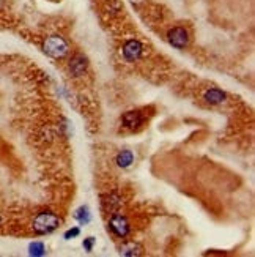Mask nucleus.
<instances>
[{
  "mask_svg": "<svg viewBox=\"0 0 255 257\" xmlns=\"http://www.w3.org/2000/svg\"><path fill=\"white\" fill-rule=\"evenodd\" d=\"M60 226V218L51 210H43V212L36 213L32 221V231L36 235H48L57 231Z\"/></svg>",
  "mask_w": 255,
  "mask_h": 257,
  "instance_id": "obj_1",
  "label": "nucleus"
},
{
  "mask_svg": "<svg viewBox=\"0 0 255 257\" xmlns=\"http://www.w3.org/2000/svg\"><path fill=\"white\" fill-rule=\"evenodd\" d=\"M43 51L51 59L60 60V59L68 56L69 44H68V41L65 38H63V36H60V35H51V36H48L46 40H44V43H43Z\"/></svg>",
  "mask_w": 255,
  "mask_h": 257,
  "instance_id": "obj_2",
  "label": "nucleus"
},
{
  "mask_svg": "<svg viewBox=\"0 0 255 257\" xmlns=\"http://www.w3.org/2000/svg\"><path fill=\"white\" fill-rule=\"evenodd\" d=\"M107 229L111 231V234L115 237V238H120V240H123V238H126L128 235H129L131 232V224L129 221H128V218L122 213H111V218H109L107 221Z\"/></svg>",
  "mask_w": 255,
  "mask_h": 257,
  "instance_id": "obj_3",
  "label": "nucleus"
},
{
  "mask_svg": "<svg viewBox=\"0 0 255 257\" xmlns=\"http://www.w3.org/2000/svg\"><path fill=\"white\" fill-rule=\"evenodd\" d=\"M148 117L145 114V109H131L122 115V125L131 131H139L147 125Z\"/></svg>",
  "mask_w": 255,
  "mask_h": 257,
  "instance_id": "obj_4",
  "label": "nucleus"
},
{
  "mask_svg": "<svg viewBox=\"0 0 255 257\" xmlns=\"http://www.w3.org/2000/svg\"><path fill=\"white\" fill-rule=\"evenodd\" d=\"M167 41L170 46H174L175 49H185L191 41V36L186 27L183 25H175L167 32Z\"/></svg>",
  "mask_w": 255,
  "mask_h": 257,
  "instance_id": "obj_5",
  "label": "nucleus"
},
{
  "mask_svg": "<svg viewBox=\"0 0 255 257\" xmlns=\"http://www.w3.org/2000/svg\"><path fill=\"white\" fill-rule=\"evenodd\" d=\"M142 54H143V44L137 38L126 40L122 46V57L128 63L139 60L142 57Z\"/></svg>",
  "mask_w": 255,
  "mask_h": 257,
  "instance_id": "obj_6",
  "label": "nucleus"
},
{
  "mask_svg": "<svg viewBox=\"0 0 255 257\" xmlns=\"http://www.w3.org/2000/svg\"><path fill=\"white\" fill-rule=\"evenodd\" d=\"M88 67H90V62H88L87 56L77 52L68 62V73L71 78H82L87 75Z\"/></svg>",
  "mask_w": 255,
  "mask_h": 257,
  "instance_id": "obj_7",
  "label": "nucleus"
},
{
  "mask_svg": "<svg viewBox=\"0 0 255 257\" xmlns=\"http://www.w3.org/2000/svg\"><path fill=\"white\" fill-rule=\"evenodd\" d=\"M122 204H123L122 196L118 194L117 191L106 192V194L101 196V207H103V212H106V213L118 212V208L122 207Z\"/></svg>",
  "mask_w": 255,
  "mask_h": 257,
  "instance_id": "obj_8",
  "label": "nucleus"
},
{
  "mask_svg": "<svg viewBox=\"0 0 255 257\" xmlns=\"http://www.w3.org/2000/svg\"><path fill=\"white\" fill-rule=\"evenodd\" d=\"M203 101L211 106H219V104H224L227 103V99H229V96H227L225 91H222L221 88L217 87H209L203 91L202 95Z\"/></svg>",
  "mask_w": 255,
  "mask_h": 257,
  "instance_id": "obj_9",
  "label": "nucleus"
},
{
  "mask_svg": "<svg viewBox=\"0 0 255 257\" xmlns=\"http://www.w3.org/2000/svg\"><path fill=\"white\" fill-rule=\"evenodd\" d=\"M118 253H120L122 256H128V257H134V256H140L143 254V248L140 243L137 242H125L120 248H118Z\"/></svg>",
  "mask_w": 255,
  "mask_h": 257,
  "instance_id": "obj_10",
  "label": "nucleus"
},
{
  "mask_svg": "<svg viewBox=\"0 0 255 257\" xmlns=\"http://www.w3.org/2000/svg\"><path fill=\"white\" fill-rule=\"evenodd\" d=\"M115 163H117L118 168L128 169L129 166H132V163H134V153L129 149H125L122 152H118L117 157H115Z\"/></svg>",
  "mask_w": 255,
  "mask_h": 257,
  "instance_id": "obj_11",
  "label": "nucleus"
},
{
  "mask_svg": "<svg viewBox=\"0 0 255 257\" xmlns=\"http://www.w3.org/2000/svg\"><path fill=\"white\" fill-rule=\"evenodd\" d=\"M74 219L79 224L87 226V224H90V221H92V212H90V208L87 205H82L74 212Z\"/></svg>",
  "mask_w": 255,
  "mask_h": 257,
  "instance_id": "obj_12",
  "label": "nucleus"
},
{
  "mask_svg": "<svg viewBox=\"0 0 255 257\" xmlns=\"http://www.w3.org/2000/svg\"><path fill=\"white\" fill-rule=\"evenodd\" d=\"M29 254L33 256V257L46 256V246H44L43 242H32L29 245Z\"/></svg>",
  "mask_w": 255,
  "mask_h": 257,
  "instance_id": "obj_13",
  "label": "nucleus"
},
{
  "mask_svg": "<svg viewBox=\"0 0 255 257\" xmlns=\"http://www.w3.org/2000/svg\"><path fill=\"white\" fill-rule=\"evenodd\" d=\"M95 245H96V238L95 237H87V238H84V242H82V246H84V250L87 253H92Z\"/></svg>",
  "mask_w": 255,
  "mask_h": 257,
  "instance_id": "obj_14",
  "label": "nucleus"
},
{
  "mask_svg": "<svg viewBox=\"0 0 255 257\" xmlns=\"http://www.w3.org/2000/svg\"><path fill=\"white\" fill-rule=\"evenodd\" d=\"M79 235H80V229L79 227H71L65 234H63V238H65V240H72V238H77Z\"/></svg>",
  "mask_w": 255,
  "mask_h": 257,
  "instance_id": "obj_15",
  "label": "nucleus"
},
{
  "mask_svg": "<svg viewBox=\"0 0 255 257\" xmlns=\"http://www.w3.org/2000/svg\"><path fill=\"white\" fill-rule=\"evenodd\" d=\"M131 2H134V3H139V2H143V0H131Z\"/></svg>",
  "mask_w": 255,
  "mask_h": 257,
  "instance_id": "obj_16",
  "label": "nucleus"
},
{
  "mask_svg": "<svg viewBox=\"0 0 255 257\" xmlns=\"http://www.w3.org/2000/svg\"><path fill=\"white\" fill-rule=\"evenodd\" d=\"M0 224H2V215H0Z\"/></svg>",
  "mask_w": 255,
  "mask_h": 257,
  "instance_id": "obj_17",
  "label": "nucleus"
}]
</instances>
